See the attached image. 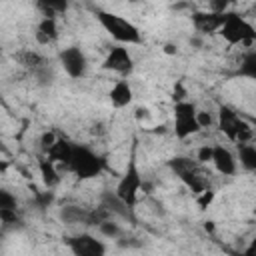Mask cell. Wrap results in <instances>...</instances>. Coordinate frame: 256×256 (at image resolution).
<instances>
[{"instance_id":"cell-28","label":"cell","mask_w":256,"mask_h":256,"mask_svg":"<svg viewBox=\"0 0 256 256\" xmlns=\"http://www.w3.org/2000/svg\"><path fill=\"white\" fill-rule=\"evenodd\" d=\"M6 168H8V162L6 160H0V172H6Z\"/></svg>"},{"instance_id":"cell-26","label":"cell","mask_w":256,"mask_h":256,"mask_svg":"<svg viewBox=\"0 0 256 256\" xmlns=\"http://www.w3.org/2000/svg\"><path fill=\"white\" fill-rule=\"evenodd\" d=\"M56 138H58V136H56L54 132H44V134L40 136V150H42V154H44V152L54 144V140H56Z\"/></svg>"},{"instance_id":"cell-14","label":"cell","mask_w":256,"mask_h":256,"mask_svg":"<svg viewBox=\"0 0 256 256\" xmlns=\"http://www.w3.org/2000/svg\"><path fill=\"white\" fill-rule=\"evenodd\" d=\"M100 206H102L110 216H118V218H122V220L134 222V208H130L122 198H118L114 190H106V192L100 196Z\"/></svg>"},{"instance_id":"cell-17","label":"cell","mask_w":256,"mask_h":256,"mask_svg":"<svg viewBox=\"0 0 256 256\" xmlns=\"http://www.w3.org/2000/svg\"><path fill=\"white\" fill-rule=\"evenodd\" d=\"M70 152H72V142H68V140H64V138H56L54 144L44 152V156H48L54 164H62V166L68 168Z\"/></svg>"},{"instance_id":"cell-11","label":"cell","mask_w":256,"mask_h":256,"mask_svg":"<svg viewBox=\"0 0 256 256\" xmlns=\"http://www.w3.org/2000/svg\"><path fill=\"white\" fill-rule=\"evenodd\" d=\"M66 246L76 256H104L108 250L102 240H98L96 236H92L88 232H80L76 236L66 238Z\"/></svg>"},{"instance_id":"cell-2","label":"cell","mask_w":256,"mask_h":256,"mask_svg":"<svg viewBox=\"0 0 256 256\" xmlns=\"http://www.w3.org/2000/svg\"><path fill=\"white\" fill-rule=\"evenodd\" d=\"M216 126L218 130L234 144H242V142H252L254 138V130L252 124H248L232 106L228 104H220L218 106V116H216Z\"/></svg>"},{"instance_id":"cell-21","label":"cell","mask_w":256,"mask_h":256,"mask_svg":"<svg viewBox=\"0 0 256 256\" xmlns=\"http://www.w3.org/2000/svg\"><path fill=\"white\" fill-rule=\"evenodd\" d=\"M236 76H242V78H248V80L256 78V52L252 48L242 56L240 66L236 70Z\"/></svg>"},{"instance_id":"cell-24","label":"cell","mask_w":256,"mask_h":256,"mask_svg":"<svg viewBox=\"0 0 256 256\" xmlns=\"http://www.w3.org/2000/svg\"><path fill=\"white\" fill-rule=\"evenodd\" d=\"M204 2H206L204 10H210L216 14H224L230 10V0H204Z\"/></svg>"},{"instance_id":"cell-5","label":"cell","mask_w":256,"mask_h":256,"mask_svg":"<svg viewBox=\"0 0 256 256\" xmlns=\"http://www.w3.org/2000/svg\"><path fill=\"white\" fill-rule=\"evenodd\" d=\"M168 168L198 196L200 192L208 190L210 180L208 174L202 170V164L198 160H192L188 156H174L168 160Z\"/></svg>"},{"instance_id":"cell-22","label":"cell","mask_w":256,"mask_h":256,"mask_svg":"<svg viewBox=\"0 0 256 256\" xmlns=\"http://www.w3.org/2000/svg\"><path fill=\"white\" fill-rule=\"evenodd\" d=\"M96 228H98V232H100L102 236H106V238H110V240H118V238L124 236V230L120 228V224H116V222L110 220V218H104Z\"/></svg>"},{"instance_id":"cell-6","label":"cell","mask_w":256,"mask_h":256,"mask_svg":"<svg viewBox=\"0 0 256 256\" xmlns=\"http://www.w3.org/2000/svg\"><path fill=\"white\" fill-rule=\"evenodd\" d=\"M140 188H142V174H140V170H138V162H136V156H134V150H132V154H130V158H128V162H126V168H124L122 176L118 178V184H116L114 192H116V196L122 198L130 208H134L136 202H138V192H140Z\"/></svg>"},{"instance_id":"cell-18","label":"cell","mask_w":256,"mask_h":256,"mask_svg":"<svg viewBox=\"0 0 256 256\" xmlns=\"http://www.w3.org/2000/svg\"><path fill=\"white\" fill-rule=\"evenodd\" d=\"M38 170H40V176H42V182H44L46 188H56L60 184L58 168L48 156H40L38 158Z\"/></svg>"},{"instance_id":"cell-8","label":"cell","mask_w":256,"mask_h":256,"mask_svg":"<svg viewBox=\"0 0 256 256\" xmlns=\"http://www.w3.org/2000/svg\"><path fill=\"white\" fill-rule=\"evenodd\" d=\"M14 60L26 70V72H30L36 80H40V82H52V68H50V62H48V58L46 56H42L40 52H36V50H20V52H16L14 54Z\"/></svg>"},{"instance_id":"cell-15","label":"cell","mask_w":256,"mask_h":256,"mask_svg":"<svg viewBox=\"0 0 256 256\" xmlns=\"http://www.w3.org/2000/svg\"><path fill=\"white\" fill-rule=\"evenodd\" d=\"M58 36H60V30H58V22H56L54 16H44V18L38 22L36 30H34V38H36V42H38L40 46H50V44H54V42L58 40Z\"/></svg>"},{"instance_id":"cell-16","label":"cell","mask_w":256,"mask_h":256,"mask_svg":"<svg viewBox=\"0 0 256 256\" xmlns=\"http://www.w3.org/2000/svg\"><path fill=\"white\" fill-rule=\"evenodd\" d=\"M108 98H110V104L114 108H126L128 104H132V98H134V92H132V86L126 78L122 80H116L108 92Z\"/></svg>"},{"instance_id":"cell-4","label":"cell","mask_w":256,"mask_h":256,"mask_svg":"<svg viewBox=\"0 0 256 256\" xmlns=\"http://www.w3.org/2000/svg\"><path fill=\"white\" fill-rule=\"evenodd\" d=\"M68 170H72L80 180H92L102 174L104 170V158L94 152L86 144H74L72 142V152H70V162Z\"/></svg>"},{"instance_id":"cell-19","label":"cell","mask_w":256,"mask_h":256,"mask_svg":"<svg viewBox=\"0 0 256 256\" xmlns=\"http://www.w3.org/2000/svg\"><path fill=\"white\" fill-rule=\"evenodd\" d=\"M238 160H240V166L246 172H254L256 170V146H254V142L238 144Z\"/></svg>"},{"instance_id":"cell-13","label":"cell","mask_w":256,"mask_h":256,"mask_svg":"<svg viewBox=\"0 0 256 256\" xmlns=\"http://www.w3.org/2000/svg\"><path fill=\"white\" fill-rule=\"evenodd\" d=\"M210 162L222 176H234L238 170V160L232 154V150L224 144H212V158Z\"/></svg>"},{"instance_id":"cell-10","label":"cell","mask_w":256,"mask_h":256,"mask_svg":"<svg viewBox=\"0 0 256 256\" xmlns=\"http://www.w3.org/2000/svg\"><path fill=\"white\" fill-rule=\"evenodd\" d=\"M58 60L62 70L72 78V80H80L86 70H88V58L82 52V48L78 46H66L58 52Z\"/></svg>"},{"instance_id":"cell-27","label":"cell","mask_w":256,"mask_h":256,"mask_svg":"<svg viewBox=\"0 0 256 256\" xmlns=\"http://www.w3.org/2000/svg\"><path fill=\"white\" fill-rule=\"evenodd\" d=\"M212 122L214 120H212V116L208 112H198V124H200V128H208Z\"/></svg>"},{"instance_id":"cell-25","label":"cell","mask_w":256,"mask_h":256,"mask_svg":"<svg viewBox=\"0 0 256 256\" xmlns=\"http://www.w3.org/2000/svg\"><path fill=\"white\" fill-rule=\"evenodd\" d=\"M210 158H212V144L200 146L198 152H196V160H198L200 164H206V162H210Z\"/></svg>"},{"instance_id":"cell-12","label":"cell","mask_w":256,"mask_h":256,"mask_svg":"<svg viewBox=\"0 0 256 256\" xmlns=\"http://www.w3.org/2000/svg\"><path fill=\"white\" fill-rule=\"evenodd\" d=\"M224 14H216V12H210V10H194L190 14V20H192V26L196 32L200 34H218L222 22H224Z\"/></svg>"},{"instance_id":"cell-23","label":"cell","mask_w":256,"mask_h":256,"mask_svg":"<svg viewBox=\"0 0 256 256\" xmlns=\"http://www.w3.org/2000/svg\"><path fill=\"white\" fill-rule=\"evenodd\" d=\"M4 208H18V198L10 190L0 188V210Z\"/></svg>"},{"instance_id":"cell-3","label":"cell","mask_w":256,"mask_h":256,"mask_svg":"<svg viewBox=\"0 0 256 256\" xmlns=\"http://www.w3.org/2000/svg\"><path fill=\"white\" fill-rule=\"evenodd\" d=\"M218 34L222 36V40L228 44V46H246V48H252L254 40H256V30L254 26L244 18L240 16L238 12L234 10H228L226 16H224V22L218 30Z\"/></svg>"},{"instance_id":"cell-9","label":"cell","mask_w":256,"mask_h":256,"mask_svg":"<svg viewBox=\"0 0 256 256\" xmlns=\"http://www.w3.org/2000/svg\"><path fill=\"white\" fill-rule=\"evenodd\" d=\"M102 70H108V72H114L122 78L130 76L134 72V58L128 50V46L124 44H118L114 48L108 50V54L104 56L102 60Z\"/></svg>"},{"instance_id":"cell-20","label":"cell","mask_w":256,"mask_h":256,"mask_svg":"<svg viewBox=\"0 0 256 256\" xmlns=\"http://www.w3.org/2000/svg\"><path fill=\"white\" fill-rule=\"evenodd\" d=\"M38 8L44 12V16H60L66 14L70 8V0H36Z\"/></svg>"},{"instance_id":"cell-7","label":"cell","mask_w":256,"mask_h":256,"mask_svg":"<svg viewBox=\"0 0 256 256\" xmlns=\"http://www.w3.org/2000/svg\"><path fill=\"white\" fill-rule=\"evenodd\" d=\"M202 128L198 124V108L188 100H178L174 104V134L178 140H186L198 134Z\"/></svg>"},{"instance_id":"cell-1","label":"cell","mask_w":256,"mask_h":256,"mask_svg":"<svg viewBox=\"0 0 256 256\" xmlns=\"http://www.w3.org/2000/svg\"><path fill=\"white\" fill-rule=\"evenodd\" d=\"M94 16L98 20V24L110 34L112 40H116L118 44L130 46V44H142V32L136 24H132L130 20L108 12V10H94Z\"/></svg>"}]
</instances>
